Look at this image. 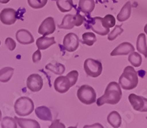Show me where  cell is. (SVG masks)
<instances>
[{"mask_svg": "<svg viewBox=\"0 0 147 128\" xmlns=\"http://www.w3.org/2000/svg\"><path fill=\"white\" fill-rule=\"evenodd\" d=\"M121 97L120 85L115 82H111L107 85L104 95L97 100L96 105L98 106H102L105 104L116 105L120 102Z\"/></svg>", "mask_w": 147, "mask_h": 128, "instance_id": "6da1fadb", "label": "cell"}, {"mask_svg": "<svg viewBox=\"0 0 147 128\" xmlns=\"http://www.w3.org/2000/svg\"><path fill=\"white\" fill-rule=\"evenodd\" d=\"M119 84L124 90L129 91L136 88L138 84V76L135 68L130 66L125 67L119 77Z\"/></svg>", "mask_w": 147, "mask_h": 128, "instance_id": "7a4b0ae2", "label": "cell"}, {"mask_svg": "<svg viewBox=\"0 0 147 128\" xmlns=\"http://www.w3.org/2000/svg\"><path fill=\"white\" fill-rule=\"evenodd\" d=\"M16 113L20 116H29L34 110V102L29 97H22L18 98L14 104Z\"/></svg>", "mask_w": 147, "mask_h": 128, "instance_id": "3957f363", "label": "cell"}, {"mask_svg": "<svg viewBox=\"0 0 147 128\" xmlns=\"http://www.w3.org/2000/svg\"><path fill=\"white\" fill-rule=\"evenodd\" d=\"M79 100L85 105H91L96 101V93L91 86L83 85L77 91Z\"/></svg>", "mask_w": 147, "mask_h": 128, "instance_id": "277c9868", "label": "cell"}, {"mask_svg": "<svg viewBox=\"0 0 147 128\" xmlns=\"http://www.w3.org/2000/svg\"><path fill=\"white\" fill-rule=\"evenodd\" d=\"M102 64L100 61L92 58H88L84 62V70L85 73L91 77H97L102 74Z\"/></svg>", "mask_w": 147, "mask_h": 128, "instance_id": "5b68a950", "label": "cell"}, {"mask_svg": "<svg viewBox=\"0 0 147 128\" xmlns=\"http://www.w3.org/2000/svg\"><path fill=\"white\" fill-rule=\"evenodd\" d=\"M63 45L65 49L69 52H74L80 45V39L77 35L74 33H70L65 35L63 38Z\"/></svg>", "mask_w": 147, "mask_h": 128, "instance_id": "8992f818", "label": "cell"}, {"mask_svg": "<svg viewBox=\"0 0 147 128\" xmlns=\"http://www.w3.org/2000/svg\"><path fill=\"white\" fill-rule=\"evenodd\" d=\"M44 85L43 79L38 74H32L27 80V87L32 92H38L41 90Z\"/></svg>", "mask_w": 147, "mask_h": 128, "instance_id": "52a82bcc", "label": "cell"}, {"mask_svg": "<svg viewBox=\"0 0 147 128\" xmlns=\"http://www.w3.org/2000/svg\"><path fill=\"white\" fill-rule=\"evenodd\" d=\"M55 30H56V25L54 18L52 17H48L40 24L38 33L44 36H47L55 33Z\"/></svg>", "mask_w": 147, "mask_h": 128, "instance_id": "ba28073f", "label": "cell"}, {"mask_svg": "<svg viewBox=\"0 0 147 128\" xmlns=\"http://www.w3.org/2000/svg\"><path fill=\"white\" fill-rule=\"evenodd\" d=\"M17 20L16 11L13 8H5L0 13V21L6 25H12Z\"/></svg>", "mask_w": 147, "mask_h": 128, "instance_id": "9c48e42d", "label": "cell"}, {"mask_svg": "<svg viewBox=\"0 0 147 128\" xmlns=\"http://www.w3.org/2000/svg\"><path fill=\"white\" fill-rule=\"evenodd\" d=\"M103 18L95 17L92 19L90 23V28L92 30L100 35H106L110 33V28L105 27L102 22Z\"/></svg>", "mask_w": 147, "mask_h": 128, "instance_id": "30bf717a", "label": "cell"}, {"mask_svg": "<svg viewBox=\"0 0 147 128\" xmlns=\"http://www.w3.org/2000/svg\"><path fill=\"white\" fill-rule=\"evenodd\" d=\"M54 87L56 91L60 93H66L71 87V83L66 76L58 77L54 82Z\"/></svg>", "mask_w": 147, "mask_h": 128, "instance_id": "8fae6325", "label": "cell"}, {"mask_svg": "<svg viewBox=\"0 0 147 128\" xmlns=\"http://www.w3.org/2000/svg\"><path fill=\"white\" fill-rule=\"evenodd\" d=\"M135 48L129 42H124L120 43L117 47H115L112 52L110 53L111 56H119V55H127L131 52H134Z\"/></svg>", "mask_w": 147, "mask_h": 128, "instance_id": "7c38bea8", "label": "cell"}, {"mask_svg": "<svg viewBox=\"0 0 147 128\" xmlns=\"http://www.w3.org/2000/svg\"><path fill=\"white\" fill-rule=\"evenodd\" d=\"M16 37L17 41L23 45H27L34 42V38L31 33L25 29L18 30L16 34Z\"/></svg>", "mask_w": 147, "mask_h": 128, "instance_id": "4fadbf2b", "label": "cell"}, {"mask_svg": "<svg viewBox=\"0 0 147 128\" xmlns=\"http://www.w3.org/2000/svg\"><path fill=\"white\" fill-rule=\"evenodd\" d=\"M145 100L146 98L140 97V96H138L135 93H131L129 96V101L130 102L131 105L134 110H137V111H143V109L144 108V105H145Z\"/></svg>", "mask_w": 147, "mask_h": 128, "instance_id": "5bb4252c", "label": "cell"}, {"mask_svg": "<svg viewBox=\"0 0 147 128\" xmlns=\"http://www.w3.org/2000/svg\"><path fill=\"white\" fill-rule=\"evenodd\" d=\"M55 43H56V41H55L54 37L48 38V37L43 35V37H40L37 39L36 46L38 49L45 50L53 44H55Z\"/></svg>", "mask_w": 147, "mask_h": 128, "instance_id": "9a60e30c", "label": "cell"}, {"mask_svg": "<svg viewBox=\"0 0 147 128\" xmlns=\"http://www.w3.org/2000/svg\"><path fill=\"white\" fill-rule=\"evenodd\" d=\"M35 114L37 117L43 121H52V116L50 109L46 106H40L35 109Z\"/></svg>", "mask_w": 147, "mask_h": 128, "instance_id": "2e32d148", "label": "cell"}, {"mask_svg": "<svg viewBox=\"0 0 147 128\" xmlns=\"http://www.w3.org/2000/svg\"><path fill=\"white\" fill-rule=\"evenodd\" d=\"M132 13V4L130 2H127L125 5L123 6L121 11L117 16V19L120 22H125L131 16Z\"/></svg>", "mask_w": 147, "mask_h": 128, "instance_id": "e0dca14e", "label": "cell"}, {"mask_svg": "<svg viewBox=\"0 0 147 128\" xmlns=\"http://www.w3.org/2000/svg\"><path fill=\"white\" fill-rule=\"evenodd\" d=\"M18 126L21 128H40V125L37 121L34 119H26L15 117Z\"/></svg>", "mask_w": 147, "mask_h": 128, "instance_id": "ac0fdd59", "label": "cell"}, {"mask_svg": "<svg viewBox=\"0 0 147 128\" xmlns=\"http://www.w3.org/2000/svg\"><path fill=\"white\" fill-rule=\"evenodd\" d=\"M95 7L94 0H80L79 8L84 14H90Z\"/></svg>", "mask_w": 147, "mask_h": 128, "instance_id": "d6986e66", "label": "cell"}, {"mask_svg": "<svg viewBox=\"0 0 147 128\" xmlns=\"http://www.w3.org/2000/svg\"><path fill=\"white\" fill-rule=\"evenodd\" d=\"M137 49L140 53L143 54L145 58H147L146 38L144 33H140L137 38Z\"/></svg>", "mask_w": 147, "mask_h": 128, "instance_id": "ffe728a7", "label": "cell"}, {"mask_svg": "<svg viewBox=\"0 0 147 128\" xmlns=\"http://www.w3.org/2000/svg\"><path fill=\"white\" fill-rule=\"evenodd\" d=\"M75 27V22H74V15L68 14L64 16L63 18L62 23L58 25V27L60 29H65V30H71Z\"/></svg>", "mask_w": 147, "mask_h": 128, "instance_id": "44dd1931", "label": "cell"}, {"mask_svg": "<svg viewBox=\"0 0 147 128\" xmlns=\"http://www.w3.org/2000/svg\"><path fill=\"white\" fill-rule=\"evenodd\" d=\"M107 122L113 127L118 128L121 125V117L117 111H113L107 116Z\"/></svg>", "mask_w": 147, "mask_h": 128, "instance_id": "7402d4cb", "label": "cell"}, {"mask_svg": "<svg viewBox=\"0 0 147 128\" xmlns=\"http://www.w3.org/2000/svg\"><path fill=\"white\" fill-rule=\"evenodd\" d=\"M57 8L62 13H66L72 10L74 7L73 0H56Z\"/></svg>", "mask_w": 147, "mask_h": 128, "instance_id": "603a6c76", "label": "cell"}, {"mask_svg": "<svg viewBox=\"0 0 147 128\" xmlns=\"http://www.w3.org/2000/svg\"><path fill=\"white\" fill-rule=\"evenodd\" d=\"M14 72V68L12 67H5L0 70V82L7 83L10 81L13 77Z\"/></svg>", "mask_w": 147, "mask_h": 128, "instance_id": "cb8c5ba5", "label": "cell"}, {"mask_svg": "<svg viewBox=\"0 0 147 128\" xmlns=\"http://www.w3.org/2000/svg\"><path fill=\"white\" fill-rule=\"evenodd\" d=\"M46 68L51 72H53L55 74H62L65 72V66L63 64H60L59 63H49L47 65Z\"/></svg>", "mask_w": 147, "mask_h": 128, "instance_id": "d4e9b609", "label": "cell"}, {"mask_svg": "<svg viewBox=\"0 0 147 128\" xmlns=\"http://www.w3.org/2000/svg\"><path fill=\"white\" fill-rule=\"evenodd\" d=\"M128 60L134 67H139L142 63V57L138 52H132L129 55Z\"/></svg>", "mask_w": 147, "mask_h": 128, "instance_id": "484cf974", "label": "cell"}, {"mask_svg": "<svg viewBox=\"0 0 147 128\" xmlns=\"http://www.w3.org/2000/svg\"><path fill=\"white\" fill-rule=\"evenodd\" d=\"M82 41L85 44L88 46H93L94 43L96 41V37L94 33L87 32L82 35Z\"/></svg>", "mask_w": 147, "mask_h": 128, "instance_id": "4316f807", "label": "cell"}, {"mask_svg": "<svg viewBox=\"0 0 147 128\" xmlns=\"http://www.w3.org/2000/svg\"><path fill=\"white\" fill-rule=\"evenodd\" d=\"M1 126L2 128H16V123L15 121V119L11 117H5L2 120Z\"/></svg>", "mask_w": 147, "mask_h": 128, "instance_id": "83f0119b", "label": "cell"}, {"mask_svg": "<svg viewBox=\"0 0 147 128\" xmlns=\"http://www.w3.org/2000/svg\"><path fill=\"white\" fill-rule=\"evenodd\" d=\"M48 0H27L28 5L33 9H40L47 5Z\"/></svg>", "mask_w": 147, "mask_h": 128, "instance_id": "f1b7e54d", "label": "cell"}, {"mask_svg": "<svg viewBox=\"0 0 147 128\" xmlns=\"http://www.w3.org/2000/svg\"><path fill=\"white\" fill-rule=\"evenodd\" d=\"M123 32H124L123 28H122L121 26H119V25H116L115 27V28H114L112 31L110 32L108 37H107V39H108L109 41L115 40V38H117L119 35H120Z\"/></svg>", "mask_w": 147, "mask_h": 128, "instance_id": "f546056e", "label": "cell"}, {"mask_svg": "<svg viewBox=\"0 0 147 128\" xmlns=\"http://www.w3.org/2000/svg\"><path fill=\"white\" fill-rule=\"evenodd\" d=\"M102 22L105 24V26L108 28L110 27H113L115 25V17L113 15H110V14H107L104 17Z\"/></svg>", "mask_w": 147, "mask_h": 128, "instance_id": "4dcf8cb0", "label": "cell"}, {"mask_svg": "<svg viewBox=\"0 0 147 128\" xmlns=\"http://www.w3.org/2000/svg\"><path fill=\"white\" fill-rule=\"evenodd\" d=\"M66 77H68V79L69 80L71 83V87L73 85H74L77 83V80H78V77H79V73L76 70H74V71H71V72H69L68 74L66 75Z\"/></svg>", "mask_w": 147, "mask_h": 128, "instance_id": "1f68e13d", "label": "cell"}, {"mask_svg": "<svg viewBox=\"0 0 147 128\" xmlns=\"http://www.w3.org/2000/svg\"><path fill=\"white\" fill-rule=\"evenodd\" d=\"M5 45H6L7 48L9 50H10V51H13L16 49V43L15 41L12 38H10V37L6 38V40H5Z\"/></svg>", "mask_w": 147, "mask_h": 128, "instance_id": "d6a6232c", "label": "cell"}, {"mask_svg": "<svg viewBox=\"0 0 147 128\" xmlns=\"http://www.w3.org/2000/svg\"><path fill=\"white\" fill-rule=\"evenodd\" d=\"M84 18L82 16L80 15V14H77L74 15V22H75V27H80L82 24L84 22Z\"/></svg>", "mask_w": 147, "mask_h": 128, "instance_id": "836d02e7", "label": "cell"}, {"mask_svg": "<svg viewBox=\"0 0 147 128\" xmlns=\"http://www.w3.org/2000/svg\"><path fill=\"white\" fill-rule=\"evenodd\" d=\"M32 58L34 63H38V61H40V59H41V53H40V49H38L36 52H34Z\"/></svg>", "mask_w": 147, "mask_h": 128, "instance_id": "e575fe53", "label": "cell"}, {"mask_svg": "<svg viewBox=\"0 0 147 128\" xmlns=\"http://www.w3.org/2000/svg\"><path fill=\"white\" fill-rule=\"evenodd\" d=\"M49 127H63V128H65V125H63V124H61L60 122V120H55V121H54L53 123H52V125H51Z\"/></svg>", "mask_w": 147, "mask_h": 128, "instance_id": "d590c367", "label": "cell"}, {"mask_svg": "<svg viewBox=\"0 0 147 128\" xmlns=\"http://www.w3.org/2000/svg\"><path fill=\"white\" fill-rule=\"evenodd\" d=\"M10 2V0H0V3L2 4H7Z\"/></svg>", "mask_w": 147, "mask_h": 128, "instance_id": "8d00e7d4", "label": "cell"}, {"mask_svg": "<svg viewBox=\"0 0 147 128\" xmlns=\"http://www.w3.org/2000/svg\"><path fill=\"white\" fill-rule=\"evenodd\" d=\"M144 32H145V33L147 35V24L145 25V27H144Z\"/></svg>", "mask_w": 147, "mask_h": 128, "instance_id": "74e56055", "label": "cell"}, {"mask_svg": "<svg viewBox=\"0 0 147 128\" xmlns=\"http://www.w3.org/2000/svg\"><path fill=\"white\" fill-rule=\"evenodd\" d=\"M1 119H2V111L0 110V121H1Z\"/></svg>", "mask_w": 147, "mask_h": 128, "instance_id": "f35d334b", "label": "cell"}, {"mask_svg": "<svg viewBox=\"0 0 147 128\" xmlns=\"http://www.w3.org/2000/svg\"><path fill=\"white\" fill-rule=\"evenodd\" d=\"M0 45H1V41H0Z\"/></svg>", "mask_w": 147, "mask_h": 128, "instance_id": "ab89813d", "label": "cell"}]
</instances>
